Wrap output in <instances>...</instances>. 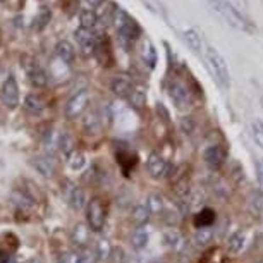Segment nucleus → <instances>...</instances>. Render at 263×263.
I'll return each instance as SVG.
<instances>
[{"instance_id":"6e6552de","label":"nucleus","mask_w":263,"mask_h":263,"mask_svg":"<svg viewBox=\"0 0 263 263\" xmlns=\"http://www.w3.org/2000/svg\"><path fill=\"white\" fill-rule=\"evenodd\" d=\"M168 97H171L172 103L179 108V110H182V108H187L191 105V102H193L190 88H187L186 84L181 83V81L171 83V86H168Z\"/></svg>"},{"instance_id":"39448f33","label":"nucleus","mask_w":263,"mask_h":263,"mask_svg":"<svg viewBox=\"0 0 263 263\" xmlns=\"http://www.w3.org/2000/svg\"><path fill=\"white\" fill-rule=\"evenodd\" d=\"M90 100H91L90 91H86V90L78 91L76 95L67 102L66 110H64L66 117L72 121V119H78L79 116H83V112L86 110L88 105H90Z\"/></svg>"},{"instance_id":"2f4dec72","label":"nucleus","mask_w":263,"mask_h":263,"mask_svg":"<svg viewBox=\"0 0 263 263\" xmlns=\"http://www.w3.org/2000/svg\"><path fill=\"white\" fill-rule=\"evenodd\" d=\"M253 138H255L256 145L263 150V121L261 119H256L253 122Z\"/></svg>"},{"instance_id":"79ce46f5","label":"nucleus","mask_w":263,"mask_h":263,"mask_svg":"<svg viewBox=\"0 0 263 263\" xmlns=\"http://www.w3.org/2000/svg\"><path fill=\"white\" fill-rule=\"evenodd\" d=\"M260 167H261V171H263V158H261V160H260Z\"/></svg>"},{"instance_id":"37998d69","label":"nucleus","mask_w":263,"mask_h":263,"mask_svg":"<svg viewBox=\"0 0 263 263\" xmlns=\"http://www.w3.org/2000/svg\"><path fill=\"white\" fill-rule=\"evenodd\" d=\"M256 263H263V260H258V261H256Z\"/></svg>"},{"instance_id":"393cba45","label":"nucleus","mask_w":263,"mask_h":263,"mask_svg":"<svg viewBox=\"0 0 263 263\" xmlns=\"http://www.w3.org/2000/svg\"><path fill=\"white\" fill-rule=\"evenodd\" d=\"M112 245L110 241L107 239V237H102V239H98L97 246H95V251L98 255V261H105V260H110V255H112Z\"/></svg>"},{"instance_id":"c85d7f7f","label":"nucleus","mask_w":263,"mask_h":263,"mask_svg":"<svg viewBox=\"0 0 263 263\" xmlns=\"http://www.w3.org/2000/svg\"><path fill=\"white\" fill-rule=\"evenodd\" d=\"M143 61L150 67H155L157 64V52L150 42H145V45H143Z\"/></svg>"},{"instance_id":"6ab92c4d","label":"nucleus","mask_w":263,"mask_h":263,"mask_svg":"<svg viewBox=\"0 0 263 263\" xmlns=\"http://www.w3.org/2000/svg\"><path fill=\"white\" fill-rule=\"evenodd\" d=\"M67 201H69V206L72 208V210H83L84 205H86V196H84V191L81 187H72L71 191H69L67 195Z\"/></svg>"},{"instance_id":"58836bf2","label":"nucleus","mask_w":263,"mask_h":263,"mask_svg":"<svg viewBox=\"0 0 263 263\" xmlns=\"http://www.w3.org/2000/svg\"><path fill=\"white\" fill-rule=\"evenodd\" d=\"M157 112H158V116H162L163 121H168V112H167V108L163 107V103H157Z\"/></svg>"},{"instance_id":"a878e982","label":"nucleus","mask_w":263,"mask_h":263,"mask_svg":"<svg viewBox=\"0 0 263 263\" xmlns=\"http://www.w3.org/2000/svg\"><path fill=\"white\" fill-rule=\"evenodd\" d=\"M213 239V229L212 227H200L195 234V241L198 242L200 246H206L210 245Z\"/></svg>"},{"instance_id":"c03bdc74","label":"nucleus","mask_w":263,"mask_h":263,"mask_svg":"<svg viewBox=\"0 0 263 263\" xmlns=\"http://www.w3.org/2000/svg\"><path fill=\"white\" fill-rule=\"evenodd\" d=\"M150 263H160V261H150Z\"/></svg>"},{"instance_id":"a19ab883","label":"nucleus","mask_w":263,"mask_h":263,"mask_svg":"<svg viewBox=\"0 0 263 263\" xmlns=\"http://www.w3.org/2000/svg\"><path fill=\"white\" fill-rule=\"evenodd\" d=\"M126 263H141V261H140V258H138V256H127Z\"/></svg>"},{"instance_id":"f03ea898","label":"nucleus","mask_w":263,"mask_h":263,"mask_svg":"<svg viewBox=\"0 0 263 263\" xmlns=\"http://www.w3.org/2000/svg\"><path fill=\"white\" fill-rule=\"evenodd\" d=\"M205 61H206V67L210 69V72H212V76L215 78V81L220 84L224 90H229L231 72H229V67H227L226 59L220 55V52L213 47H206L205 48Z\"/></svg>"},{"instance_id":"423d86ee","label":"nucleus","mask_w":263,"mask_h":263,"mask_svg":"<svg viewBox=\"0 0 263 263\" xmlns=\"http://www.w3.org/2000/svg\"><path fill=\"white\" fill-rule=\"evenodd\" d=\"M146 171L153 179H163V177L171 176L172 165L160 155V153L153 152L150 153V157H148V160H146Z\"/></svg>"},{"instance_id":"473e14b6","label":"nucleus","mask_w":263,"mask_h":263,"mask_svg":"<svg viewBox=\"0 0 263 263\" xmlns=\"http://www.w3.org/2000/svg\"><path fill=\"white\" fill-rule=\"evenodd\" d=\"M97 23V14L93 11H83L81 12V28L91 29Z\"/></svg>"},{"instance_id":"0eeeda50","label":"nucleus","mask_w":263,"mask_h":263,"mask_svg":"<svg viewBox=\"0 0 263 263\" xmlns=\"http://www.w3.org/2000/svg\"><path fill=\"white\" fill-rule=\"evenodd\" d=\"M0 100H2L4 107L9 110H14L19 105V86L14 76H9L2 84V90H0Z\"/></svg>"},{"instance_id":"b1692460","label":"nucleus","mask_w":263,"mask_h":263,"mask_svg":"<svg viewBox=\"0 0 263 263\" xmlns=\"http://www.w3.org/2000/svg\"><path fill=\"white\" fill-rule=\"evenodd\" d=\"M246 245V234L245 232H236L229 237V242H227V251L232 253V255H237V253L242 251V248Z\"/></svg>"},{"instance_id":"412c9836","label":"nucleus","mask_w":263,"mask_h":263,"mask_svg":"<svg viewBox=\"0 0 263 263\" xmlns=\"http://www.w3.org/2000/svg\"><path fill=\"white\" fill-rule=\"evenodd\" d=\"M57 146H59V150H61L62 155H66L67 158L76 152V141H74V138L71 135H67V133H62V135L59 136Z\"/></svg>"},{"instance_id":"dca6fc26","label":"nucleus","mask_w":263,"mask_h":263,"mask_svg":"<svg viewBox=\"0 0 263 263\" xmlns=\"http://www.w3.org/2000/svg\"><path fill=\"white\" fill-rule=\"evenodd\" d=\"M182 40H184L186 45L190 47L195 53H198V55H200L201 52H205V50H203L201 36L193 28H187V29H184V31H182Z\"/></svg>"},{"instance_id":"f8f14e48","label":"nucleus","mask_w":263,"mask_h":263,"mask_svg":"<svg viewBox=\"0 0 263 263\" xmlns=\"http://www.w3.org/2000/svg\"><path fill=\"white\" fill-rule=\"evenodd\" d=\"M31 163H33V167L36 168V172L42 174L43 177H52L57 171L55 160L50 157H36V158H33Z\"/></svg>"},{"instance_id":"9d476101","label":"nucleus","mask_w":263,"mask_h":263,"mask_svg":"<svg viewBox=\"0 0 263 263\" xmlns=\"http://www.w3.org/2000/svg\"><path fill=\"white\" fill-rule=\"evenodd\" d=\"M78 45L83 50L84 55H90L95 52V43H97V34H93L91 29L88 28H79L76 31Z\"/></svg>"},{"instance_id":"f257e3e1","label":"nucleus","mask_w":263,"mask_h":263,"mask_svg":"<svg viewBox=\"0 0 263 263\" xmlns=\"http://www.w3.org/2000/svg\"><path fill=\"white\" fill-rule=\"evenodd\" d=\"M213 12H217L224 21L237 31H253V26L229 0H205Z\"/></svg>"},{"instance_id":"20e7f679","label":"nucleus","mask_w":263,"mask_h":263,"mask_svg":"<svg viewBox=\"0 0 263 263\" xmlns=\"http://www.w3.org/2000/svg\"><path fill=\"white\" fill-rule=\"evenodd\" d=\"M107 212L100 198H93L86 205V224L93 232H100L105 227Z\"/></svg>"},{"instance_id":"c9c22d12","label":"nucleus","mask_w":263,"mask_h":263,"mask_svg":"<svg viewBox=\"0 0 263 263\" xmlns=\"http://www.w3.org/2000/svg\"><path fill=\"white\" fill-rule=\"evenodd\" d=\"M181 129L186 133V135H191V133L195 131V121H193V117L181 119Z\"/></svg>"},{"instance_id":"ea45409f","label":"nucleus","mask_w":263,"mask_h":263,"mask_svg":"<svg viewBox=\"0 0 263 263\" xmlns=\"http://www.w3.org/2000/svg\"><path fill=\"white\" fill-rule=\"evenodd\" d=\"M88 4H90L91 7H100L103 4V0H88Z\"/></svg>"},{"instance_id":"f704fd0d","label":"nucleus","mask_w":263,"mask_h":263,"mask_svg":"<svg viewBox=\"0 0 263 263\" xmlns=\"http://www.w3.org/2000/svg\"><path fill=\"white\" fill-rule=\"evenodd\" d=\"M126 255H124V250L122 248H114L112 250V255H110V261L112 263H126Z\"/></svg>"},{"instance_id":"e433bc0d","label":"nucleus","mask_w":263,"mask_h":263,"mask_svg":"<svg viewBox=\"0 0 263 263\" xmlns=\"http://www.w3.org/2000/svg\"><path fill=\"white\" fill-rule=\"evenodd\" d=\"M261 206H263V201H261V196L255 195L253 196V201H251V212L258 215V213L261 212Z\"/></svg>"},{"instance_id":"7ed1b4c3","label":"nucleus","mask_w":263,"mask_h":263,"mask_svg":"<svg viewBox=\"0 0 263 263\" xmlns=\"http://www.w3.org/2000/svg\"><path fill=\"white\" fill-rule=\"evenodd\" d=\"M121 17L117 19V33H119V40L124 47H127L129 43H133L135 40L140 36L141 29L138 26V23L133 19L131 16H127L126 12L119 11Z\"/></svg>"},{"instance_id":"72a5a7b5","label":"nucleus","mask_w":263,"mask_h":263,"mask_svg":"<svg viewBox=\"0 0 263 263\" xmlns=\"http://www.w3.org/2000/svg\"><path fill=\"white\" fill-rule=\"evenodd\" d=\"M129 102H131L136 108H141V107H145L146 97H145V93H143V91L135 90V91L131 93V97H129Z\"/></svg>"},{"instance_id":"ddd939ff","label":"nucleus","mask_w":263,"mask_h":263,"mask_svg":"<svg viewBox=\"0 0 263 263\" xmlns=\"http://www.w3.org/2000/svg\"><path fill=\"white\" fill-rule=\"evenodd\" d=\"M55 55L59 57V61H61L62 64L69 66V64L74 62L76 50H74V47L67 42V40H62V42H59L57 47H55Z\"/></svg>"},{"instance_id":"7c9ffc66","label":"nucleus","mask_w":263,"mask_h":263,"mask_svg":"<svg viewBox=\"0 0 263 263\" xmlns=\"http://www.w3.org/2000/svg\"><path fill=\"white\" fill-rule=\"evenodd\" d=\"M50 17H52L50 11H48V9L43 7L42 11H40L38 16L34 17V24H33V28L36 29V31H42V29L45 28L48 23H50Z\"/></svg>"},{"instance_id":"c756f323","label":"nucleus","mask_w":263,"mask_h":263,"mask_svg":"<svg viewBox=\"0 0 263 263\" xmlns=\"http://www.w3.org/2000/svg\"><path fill=\"white\" fill-rule=\"evenodd\" d=\"M98 255L95 248H84V250L76 256V263H97Z\"/></svg>"},{"instance_id":"a18cd8bd","label":"nucleus","mask_w":263,"mask_h":263,"mask_svg":"<svg viewBox=\"0 0 263 263\" xmlns=\"http://www.w3.org/2000/svg\"><path fill=\"white\" fill-rule=\"evenodd\" d=\"M0 2H4V0H0Z\"/></svg>"},{"instance_id":"9b49d317","label":"nucleus","mask_w":263,"mask_h":263,"mask_svg":"<svg viewBox=\"0 0 263 263\" xmlns=\"http://www.w3.org/2000/svg\"><path fill=\"white\" fill-rule=\"evenodd\" d=\"M71 241L74 246L81 248H90V241H91V229L88 224H78L74 226V229L71 232Z\"/></svg>"},{"instance_id":"4468645a","label":"nucleus","mask_w":263,"mask_h":263,"mask_svg":"<svg viewBox=\"0 0 263 263\" xmlns=\"http://www.w3.org/2000/svg\"><path fill=\"white\" fill-rule=\"evenodd\" d=\"M110 88H112V91L116 93V95H119V97H131V93L135 91V88H133V83L129 81L127 78H124V76L114 78Z\"/></svg>"},{"instance_id":"bb28decb","label":"nucleus","mask_w":263,"mask_h":263,"mask_svg":"<svg viewBox=\"0 0 263 263\" xmlns=\"http://www.w3.org/2000/svg\"><path fill=\"white\" fill-rule=\"evenodd\" d=\"M146 206L150 208L152 215H162V213L165 212L163 210V200L158 195H152L150 198H148Z\"/></svg>"},{"instance_id":"cd10ccee","label":"nucleus","mask_w":263,"mask_h":263,"mask_svg":"<svg viewBox=\"0 0 263 263\" xmlns=\"http://www.w3.org/2000/svg\"><path fill=\"white\" fill-rule=\"evenodd\" d=\"M67 163L72 171H81V168L86 165V157H84L83 152H74L72 155L67 158Z\"/></svg>"},{"instance_id":"f3484780","label":"nucleus","mask_w":263,"mask_h":263,"mask_svg":"<svg viewBox=\"0 0 263 263\" xmlns=\"http://www.w3.org/2000/svg\"><path fill=\"white\" fill-rule=\"evenodd\" d=\"M163 242H165V246L172 248L174 251H181L182 248L186 246V241H184V237H182V234L174 229L167 231L165 234H163Z\"/></svg>"},{"instance_id":"1a4fd4ad","label":"nucleus","mask_w":263,"mask_h":263,"mask_svg":"<svg viewBox=\"0 0 263 263\" xmlns=\"http://www.w3.org/2000/svg\"><path fill=\"white\" fill-rule=\"evenodd\" d=\"M203 157H205V163L212 168V171H218V168L226 163L227 152L220 145H213L210 148H206Z\"/></svg>"},{"instance_id":"a211bd4d","label":"nucleus","mask_w":263,"mask_h":263,"mask_svg":"<svg viewBox=\"0 0 263 263\" xmlns=\"http://www.w3.org/2000/svg\"><path fill=\"white\" fill-rule=\"evenodd\" d=\"M28 78H29V81H31L33 86H36V88L47 86V83H48L47 72L43 71L40 66H36V64H34L33 67H28Z\"/></svg>"},{"instance_id":"2eb2a0df","label":"nucleus","mask_w":263,"mask_h":263,"mask_svg":"<svg viewBox=\"0 0 263 263\" xmlns=\"http://www.w3.org/2000/svg\"><path fill=\"white\" fill-rule=\"evenodd\" d=\"M47 103L45 100H43L40 95H28L26 98H24V108H26L28 114H31V116H40L43 110H45Z\"/></svg>"},{"instance_id":"4c0bfd02","label":"nucleus","mask_w":263,"mask_h":263,"mask_svg":"<svg viewBox=\"0 0 263 263\" xmlns=\"http://www.w3.org/2000/svg\"><path fill=\"white\" fill-rule=\"evenodd\" d=\"M59 263H76V258L71 253H64V255L59 256Z\"/></svg>"},{"instance_id":"aec40b11","label":"nucleus","mask_w":263,"mask_h":263,"mask_svg":"<svg viewBox=\"0 0 263 263\" xmlns=\"http://www.w3.org/2000/svg\"><path fill=\"white\" fill-rule=\"evenodd\" d=\"M148 241H150V234H148V231L145 227H138V229L133 232L131 236V246L135 248L136 251H141L145 250Z\"/></svg>"},{"instance_id":"4be33fe9","label":"nucleus","mask_w":263,"mask_h":263,"mask_svg":"<svg viewBox=\"0 0 263 263\" xmlns=\"http://www.w3.org/2000/svg\"><path fill=\"white\" fill-rule=\"evenodd\" d=\"M215 222V212L212 208H203L201 212H198L195 215V226L200 227H212V224Z\"/></svg>"},{"instance_id":"5701e85b","label":"nucleus","mask_w":263,"mask_h":263,"mask_svg":"<svg viewBox=\"0 0 263 263\" xmlns=\"http://www.w3.org/2000/svg\"><path fill=\"white\" fill-rule=\"evenodd\" d=\"M150 215H152V212L146 205H136L133 208V222H135L138 227H143L145 224H148Z\"/></svg>"}]
</instances>
